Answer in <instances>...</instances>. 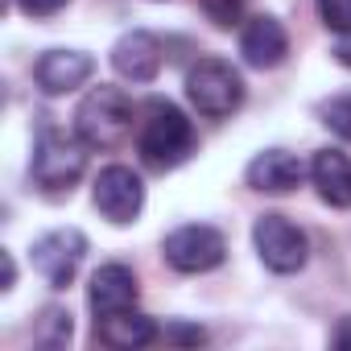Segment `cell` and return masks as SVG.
I'll use <instances>...</instances> for the list:
<instances>
[{
	"mask_svg": "<svg viewBox=\"0 0 351 351\" xmlns=\"http://www.w3.org/2000/svg\"><path fill=\"white\" fill-rule=\"evenodd\" d=\"M248 186L252 191H261V195H289L293 186H302V178H306V165L293 157V153H285V149H265V153H256L252 161H248Z\"/></svg>",
	"mask_w": 351,
	"mask_h": 351,
	"instance_id": "obj_13",
	"label": "cell"
},
{
	"mask_svg": "<svg viewBox=\"0 0 351 351\" xmlns=\"http://www.w3.org/2000/svg\"><path fill=\"white\" fill-rule=\"evenodd\" d=\"M330 54H335V58H339L343 66H351V29L335 38V50H330Z\"/></svg>",
	"mask_w": 351,
	"mask_h": 351,
	"instance_id": "obj_22",
	"label": "cell"
},
{
	"mask_svg": "<svg viewBox=\"0 0 351 351\" xmlns=\"http://www.w3.org/2000/svg\"><path fill=\"white\" fill-rule=\"evenodd\" d=\"M87 256V236L79 228H54L42 240H34V269L50 289H66Z\"/></svg>",
	"mask_w": 351,
	"mask_h": 351,
	"instance_id": "obj_7",
	"label": "cell"
},
{
	"mask_svg": "<svg viewBox=\"0 0 351 351\" xmlns=\"http://www.w3.org/2000/svg\"><path fill=\"white\" fill-rule=\"evenodd\" d=\"M199 9L207 13L211 25L232 29V25H240V17H244V0H199Z\"/></svg>",
	"mask_w": 351,
	"mask_h": 351,
	"instance_id": "obj_17",
	"label": "cell"
},
{
	"mask_svg": "<svg viewBox=\"0 0 351 351\" xmlns=\"http://www.w3.org/2000/svg\"><path fill=\"white\" fill-rule=\"evenodd\" d=\"M95 75V58L83 50H46L34 66V79L46 95H66L79 91L87 79Z\"/></svg>",
	"mask_w": 351,
	"mask_h": 351,
	"instance_id": "obj_9",
	"label": "cell"
},
{
	"mask_svg": "<svg viewBox=\"0 0 351 351\" xmlns=\"http://www.w3.org/2000/svg\"><path fill=\"white\" fill-rule=\"evenodd\" d=\"M91 199H95V211L108 223H132L145 207V182L128 165H108V169H99Z\"/></svg>",
	"mask_w": 351,
	"mask_h": 351,
	"instance_id": "obj_8",
	"label": "cell"
},
{
	"mask_svg": "<svg viewBox=\"0 0 351 351\" xmlns=\"http://www.w3.org/2000/svg\"><path fill=\"white\" fill-rule=\"evenodd\" d=\"M71 335H75V326H71V310H62V306H46L42 318H38V326H34V343H38V347H66Z\"/></svg>",
	"mask_w": 351,
	"mask_h": 351,
	"instance_id": "obj_16",
	"label": "cell"
},
{
	"mask_svg": "<svg viewBox=\"0 0 351 351\" xmlns=\"http://www.w3.org/2000/svg\"><path fill=\"white\" fill-rule=\"evenodd\" d=\"M322 124H326L335 136L351 141V95H339V99H330V104L322 108Z\"/></svg>",
	"mask_w": 351,
	"mask_h": 351,
	"instance_id": "obj_18",
	"label": "cell"
},
{
	"mask_svg": "<svg viewBox=\"0 0 351 351\" xmlns=\"http://www.w3.org/2000/svg\"><path fill=\"white\" fill-rule=\"evenodd\" d=\"M21 5V13H29V17H54V13H62L71 0H17Z\"/></svg>",
	"mask_w": 351,
	"mask_h": 351,
	"instance_id": "obj_20",
	"label": "cell"
},
{
	"mask_svg": "<svg viewBox=\"0 0 351 351\" xmlns=\"http://www.w3.org/2000/svg\"><path fill=\"white\" fill-rule=\"evenodd\" d=\"M195 124L186 120V112L169 99H149L145 104V120L136 132V153L149 169H173L195 153Z\"/></svg>",
	"mask_w": 351,
	"mask_h": 351,
	"instance_id": "obj_1",
	"label": "cell"
},
{
	"mask_svg": "<svg viewBox=\"0 0 351 351\" xmlns=\"http://www.w3.org/2000/svg\"><path fill=\"white\" fill-rule=\"evenodd\" d=\"M95 339L104 347H116V351H132V347H145L157 339V322L136 314V310H120V314H108V318H95Z\"/></svg>",
	"mask_w": 351,
	"mask_h": 351,
	"instance_id": "obj_15",
	"label": "cell"
},
{
	"mask_svg": "<svg viewBox=\"0 0 351 351\" xmlns=\"http://www.w3.org/2000/svg\"><path fill=\"white\" fill-rule=\"evenodd\" d=\"M87 169V145L79 136H66L58 128H42L38 145H34V182L46 191V195H71V186L83 178Z\"/></svg>",
	"mask_w": 351,
	"mask_h": 351,
	"instance_id": "obj_3",
	"label": "cell"
},
{
	"mask_svg": "<svg viewBox=\"0 0 351 351\" xmlns=\"http://www.w3.org/2000/svg\"><path fill=\"white\" fill-rule=\"evenodd\" d=\"M335 343H347V347H351V318H343V330H339Z\"/></svg>",
	"mask_w": 351,
	"mask_h": 351,
	"instance_id": "obj_24",
	"label": "cell"
},
{
	"mask_svg": "<svg viewBox=\"0 0 351 351\" xmlns=\"http://www.w3.org/2000/svg\"><path fill=\"white\" fill-rule=\"evenodd\" d=\"M240 54H244L248 66H256V71H273V66L289 54V34H285V25H281L277 17H269V13L244 21Z\"/></svg>",
	"mask_w": 351,
	"mask_h": 351,
	"instance_id": "obj_12",
	"label": "cell"
},
{
	"mask_svg": "<svg viewBox=\"0 0 351 351\" xmlns=\"http://www.w3.org/2000/svg\"><path fill=\"white\" fill-rule=\"evenodd\" d=\"M75 136L87 149H120L132 136V99L120 87H91L75 108Z\"/></svg>",
	"mask_w": 351,
	"mask_h": 351,
	"instance_id": "obj_2",
	"label": "cell"
},
{
	"mask_svg": "<svg viewBox=\"0 0 351 351\" xmlns=\"http://www.w3.org/2000/svg\"><path fill=\"white\" fill-rule=\"evenodd\" d=\"M252 244H256V256L265 261V269H273V273H298L310 256L306 232L298 223H289L285 215H261L252 228Z\"/></svg>",
	"mask_w": 351,
	"mask_h": 351,
	"instance_id": "obj_6",
	"label": "cell"
},
{
	"mask_svg": "<svg viewBox=\"0 0 351 351\" xmlns=\"http://www.w3.org/2000/svg\"><path fill=\"white\" fill-rule=\"evenodd\" d=\"M186 95H191V104H195L203 116L223 120V116H232V112L244 104V79H240V71H236L232 62H223V58H203V62H195L191 75H186Z\"/></svg>",
	"mask_w": 351,
	"mask_h": 351,
	"instance_id": "obj_4",
	"label": "cell"
},
{
	"mask_svg": "<svg viewBox=\"0 0 351 351\" xmlns=\"http://www.w3.org/2000/svg\"><path fill=\"white\" fill-rule=\"evenodd\" d=\"M136 273L128 265H99L91 273V285H87V306L95 318H108V314H120V310H132L136 306Z\"/></svg>",
	"mask_w": 351,
	"mask_h": 351,
	"instance_id": "obj_10",
	"label": "cell"
},
{
	"mask_svg": "<svg viewBox=\"0 0 351 351\" xmlns=\"http://www.w3.org/2000/svg\"><path fill=\"white\" fill-rule=\"evenodd\" d=\"M112 66L128 83H153L157 71H161V42L149 29H128L112 46Z\"/></svg>",
	"mask_w": 351,
	"mask_h": 351,
	"instance_id": "obj_11",
	"label": "cell"
},
{
	"mask_svg": "<svg viewBox=\"0 0 351 351\" xmlns=\"http://www.w3.org/2000/svg\"><path fill=\"white\" fill-rule=\"evenodd\" d=\"M13 281H17V265H13V256L5 252V289H13Z\"/></svg>",
	"mask_w": 351,
	"mask_h": 351,
	"instance_id": "obj_23",
	"label": "cell"
},
{
	"mask_svg": "<svg viewBox=\"0 0 351 351\" xmlns=\"http://www.w3.org/2000/svg\"><path fill=\"white\" fill-rule=\"evenodd\" d=\"M161 256H165L169 269H178V273H211V269L223 265L228 240L211 223H182L178 232L165 236Z\"/></svg>",
	"mask_w": 351,
	"mask_h": 351,
	"instance_id": "obj_5",
	"label": "cell"
},
{
	"mask_svg": "<svg viewBox=\"0 0 351 351\" xmlns=\"http://www.w3.org/2000/svg\"><path fill=\"white\" fill-rule=\"evenodd\" d=\"M310 178L330 207H351V161L339 149H318L310 161Z\"/></svg>",
	"mask_w": 351,
	"mask_h": 351,
	"instance_id": "obj_14",
	"label": "cell"
},
{
	"mask_svg": "<svg viewBox=\"0 0 351 351\" xmlns=\"http://www.w3.org/2000/svg\"><path fill=\"white\" fill-rule=\"evenodd\" d=\"M318 17L326 29L347 34L351 29V0H318Z\"/></svg>",
	"mask_w": 351,
	"mask_h": 351,
	"instance_id": "obj_19",
	"label": "cell"
},
{
	"mask_svg": "<svg viewBox=\"0 0 351 351\" xmlns=\"http://www.w3.org/2000/svg\"><path fill=\"white\" fill-rule=\"evenodd\" d=\"M165 335H169L173 343H203V339H207V335H203V326H169Z\"/></svg>",
	"mask_w": 351,
	"mask_h": 351,
	"instance_id": "obj_21",
	"label": "cell"
}]
</instances>
